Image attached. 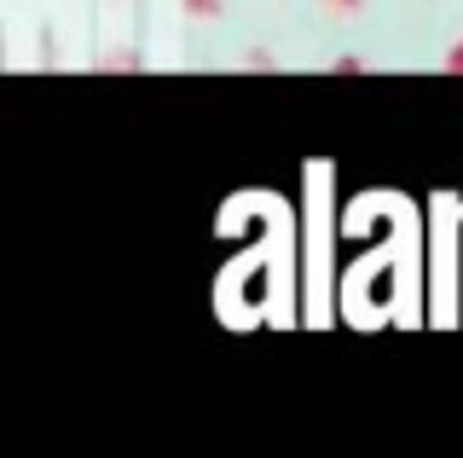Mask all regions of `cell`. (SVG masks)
<instances>
[{
    "instance_id": "obj_1",
    "label": "cell",
    "mask_w": 463,
    "mask_h": 458,
    "mask_svg": "<svg viewBox=\"0 0 463 458\" xmlns=\"http://www.w3.org/2000/svg\"><path fill=\"white\" fill-rule=\"evenodd\" d=\"M180 18L185 24H221L226 18V0H180Z\"/></svg>"
},
{
    "instance_id": "obj_4",
    "label": "cell",
    "mask_w": 463,
    "mask_h": 458,
    "mask_svg": "<svg viewBox=\"0 0 463 458\" xmlns=\"http://www.w3.org/2000/svg\"><path fill=\"white\" fill-rule=\"evenodd\" d=\"M325 70H330V76H365L371 59H359V52H336V59H330Z\"/></svg>"
},
{
    "instance_id": "obj_3",
    "label": "cell",
    "mask_w": 463,
    "mask_h": 458,
    "mask_svg": "<svg viewBox=\"0 0 463 458\" xmlns=\"http://www.w3.org/2000/svg\"><path fill=\"white\" fill-rule=\"evenodd\" d=\"M440 76H463V30L440 47Z\"/></svg>"
},
{
    "instance_id": "obj_2",
    "label": "cell",
    "mask_w": 463,
    "mask_h": 458,
    "mask_svg": "<svg viewBox=\"0 0 463 458\" xmlns=\"http://www.w3.org/2000/svg\"><path fill=\"white\" fill-rule=\"evenodd\" d=\"M365 6H371V0H318V12H325V18H336V24L365 18Z\"/></svg>"
}]
</instances>
